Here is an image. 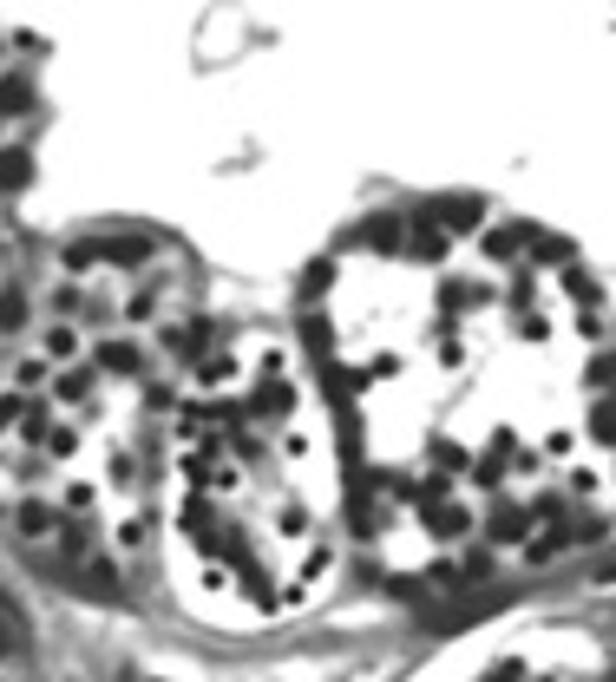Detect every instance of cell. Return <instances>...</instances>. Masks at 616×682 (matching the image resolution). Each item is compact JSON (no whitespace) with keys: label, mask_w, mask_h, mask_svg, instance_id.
<instances>
[{"label":"cell","mask_w":616,"mask_h":682,"mask_svg":"<svg viewBox=\"0 0 616 682\" xmlns=\"http://www.w3.org/2000/svg\"><path fill=\"white\" fill-rule=\"evenodd\" d=\"M13 650H20V611L0 598V656H13Z\"/></svg>","instance_id":"cell-1"},{"label":"cell","mask_w":616,"mask_h":682,"mask_svg":"<svg viewBox=\"0 0 616 682\" xmlns=\"http://www.w3.org/2000/svg\"><path fill=\"white\" fill-rule=\"evenodd\" d=\"M492 532H498V539H525V512H512V505H505V512L492 519Z\"/></svg>","instance_id":"cell-2"}]
</instances>
